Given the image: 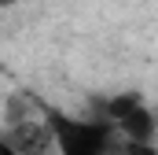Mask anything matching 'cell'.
<instances>
[{
  "label": "cell",
  "instance_id": "1",
  "mask_svg": "<svg viewBox=\"0 0 158 155\" xmlns=\"http://www.w3.org/2000/svg\"><path fill=\"white\" fill-rule=\"evenodd\" d=\"M44 118L55 133L59 155H107L114 148V126L103 118H70L55 107H44Z\"/></svg>",
  "mask_w": 158,
  "mask_h": 155
},
{
  "label": "cell",
  "instance_id": "2",
  "mask_svg": "<svg viewBox=\"0 0 158 155\" xmlns=\"http://www.w3.org/2000/svg\"><path fill=\"white\" fill-rule=\"evenodd\" d=\"M4 144L15 148L19 155H48L55 148V133L48 118H26L19 126H4Z\"/></svg>",
  "mask_w": 158,
  "mask_h": 155
},
{
  "label": "cell",
  "instance_id": "3",
  "mask_svg": "<svg viewBox=\"0 0 158 155\" xmlns=\"http://www.w3.org/2000/svg\"><path fill=\"white\" fill-rule=\"evenodd\" d=\"M114 129L121 133L125 144H155V137H158V118H155V111L143 104V107H136L132 115H125Z\"/></svg>",
  "mask_w": 158,
  "mask_h": 155
},
{
  "label": "cell",
  "instance_id": "4",
  "mask_svg": "<svg viewBox=\"0 0 158 155\" xmlns=\"http://www.w3.org/2000/svg\"><path fill=\"white\" fill-rule=\"evenodd\" d=\"M147 100L140 96V92H118V96H107V100H99V115L103 122H110V126H118L125 115H132L136 107H143Z\"/></svg>",
  "mask_w": 158,
  "mask_h": 155
},
{
  "label": "cell",
  "instance_id": "5",
  "mask_svg": "<svg viewBox=\"0 0 158 155\" xmlns=\"http://www.w3.org/2000/svg\"><path fill=\"white\" fill-rule=\"evenodd\" d=\"M125 155H158L155 144H125Z\"/></svg>",
  "mask_w": 158,
  "mask_h": 155
},
{
  "label": "cell",
  "instance_id": "6",
  "mask_svg": "<svg viewBox=\"0 0 158 155\" xmlns=\"http://www.w3.org/2000/svg\"><path fill=\"white\" fill-rule=\"evenodd\" d=\"M0 155H19V152H15V148H7V144H4V148H0Z\"/></svg>",
  "mask_w": 158,
  "mask_h": 155
},
{
  "label": "cell",
  "instance_id": "7",
  "mask_svg": "<svg viewBox=\"0 0 158 155\" xmlns=\"http://www.w3.org/2000/svg\"><path fill=\"white\" fill-rule=\"evenodd\" d=\"M15 4H19V0H0V7H15Z\"/></svg>",
  "mask_w": 158,
  "mask_h": 155
}]
</instances>
